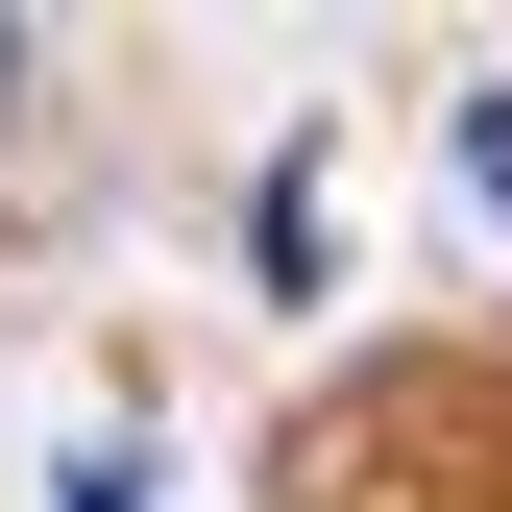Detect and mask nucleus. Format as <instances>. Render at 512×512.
Listing matches in <instances>:
<instances>
[{
  "label": "nucleus",
  "instance_id": "nucleus-1",
  "mask_svg": "<svg viewBox=\"0 0 512 512\" xmlns=\"http://www.w3.org/2000/svg\"><path fill=\"white\" fill-rule=\"evenodd\" d=\"M464 220L512 244V98H464Z\"/></svg>",
  "mask_w": 512,
  "mask_h": 512
},
{
  "label": "nucleus",
  "instance_id": "nucleus-2",
  "mask_svg": "<svg viewBox=\"0 0 512 512\" xmlns=\"http://www.w3.org/2000/svg\"><path fill=\"white\" fill-rule=\"evenodd\" d=\"M49 196V147H25V25H0V220Z\"/></svg>",
  "mask_w": 512,
  "mask_h": 512
},
{
  "label": "nucleus",
  "instance_id": "nucleus-3",
  "mask_svg": "<svg viewBox=\"0 0 512 512\" xmlns=\"http://www.w3.org/2000/svg\"><path fill=\"white\" fill-rule=\"evenodd\" d=\"M74 512H147V464H122V439H98V464H74Z\"/></svg>",
  "mask_w": 512,
  "mask_h": 512
}]
</instances>
